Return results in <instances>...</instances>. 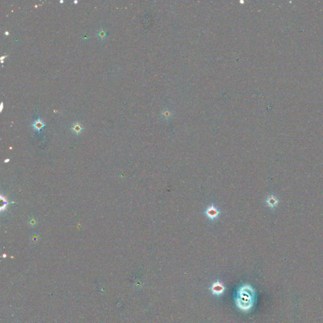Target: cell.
I'll return each mask as SVG.
<instances>
[{
  "label": "cell",
  "mask_w": 323,
  "mask_h": 323,
  "mask_svg": "<svg viewBox=\"0 0 323 323\" xmlns=\"http://www.w3.org/2000/svg\"><path fill=\"white\" fill-rule=\"evenodd\" d=\"M256 298L254 289L249 284H242L237 291L236 306L243 312L248 313L254 306Z\"/></svg>",
  "instance_id": "1"
},
{
  "label": "cell",
  "mask_w": 323,
  "mask_h": 323,
  "mask_svg": "<svg viewBox=\"0 0 323 323\" xmlns=\"http://www.w3.org/2000/svg\"><path fill=\"white\" fill-rule=\"evenodd\" d=\"M211 293L216 296L222 295L225 291V286L223 283L217 280V282L213 283L210 288Z\"/></svg>",
  "instance_id": "2"
},
{
  "label": "cell",
  "mask_w": 323,
  "mask_h": 323,
  "mask_svg": "<svg viewBox=\"0 0 323 323\" xmlns=\"http://www.w3.org/2000/svg\"><path fill=\"white\" fill-rule=\"evenodd\" d=\"M205 214L211 220H214L215 219H217L218 215H220V211L218 210V209L215 206L211 205L206 209Z\"/></svg>",
  "instance_id": "3"
},
{
  "label": "cell",
  "mask_w": 323,
  "mask_h": 323,
  "mask_svg": "<svg viewBox=\"0 0 323 323\" xmlns=\"http://www.w3.org/2000/svg\"><path fill=\"white\" fill-rule=\"evenodd\" d=\"M71 130L72 131L73 133H75V135H80V134L83 131V127L82 124L76 122V123H75L73 124L72 125V126L71 127Z\"/></svg>",
  "instance_id": "4"
},
{
  "label": "cell",
  "mask_w": 323,
  "mask_h": 323,
  "mask_svg": "<svg viewBox=\"0 0 323 323\" xmlns=\"http://www.w3.org/2000/svg\"><path fill=\"white\" fill-rule=\"evenodd\" d=\"M44 126H45L44 122L42 121L40 118H39L38 119L35 121L34 122V123L32 124L33 128L35 130L39 132L41 130V129L42 128V127H44Z\"/></svg>",
  "instance_id": "5"
},
{
  "label": "cell",
  "mask_w": 323,
  "mask_h": 323,
  "mask_svg": "<svg viewBox=\"0 0 323 323\" xmlns=\"http://www.w3.org/2000/svg\"><path fill=\"white\" fill-rule=\"evenodd\" d=\"M40 235L38 234L33 233L30 237V242L32 244H37V242L40 241Z\"/></svg>",
  "instance_id": "6"
},
{
  "label": "cell",
  "mask_w": 323,
  "mask_h": 323,
  "mask_svg": "<svg viewBox=\"0 0 323 323\" xmlns=\"http://www.w3.org/2000/svg\"><path fill=\"white\" fill-rule=\"evenodd\" d=\"M97 37H98L100 40H105L107 37V34H106V31L103 29L101 28L100 30H98L97 32Z\"/></svg>",
  "instance_id": "7"
},
{
  "label": "cell",
  "mask_w": 323,
  "mask_h": 323,
  "mask_svg": "<svg viewBox=\"0 0 323 323\" xmlns=\"http://www.w3.org/2000/svg\"><path fill=\"white\" fill-rule=\"evenodd\" d=\"M28 224L30 227H34L35 226H37V224H38V221L37 219H36L34 217H32L30 218L28 221Z\"/></svg>",
  "instance_id": "8"
},
{
  "label": "cell",
  "mask_w": 323,
  "mask_h": 323,
  "mask_svg": "<svg viewBox=\"0 0 323 323\" xmlns=\"http://www.w3.org/2000/svg\"><path fill=\"white\" fill-rule=\"evenodd\" d=\"M9 161H10V159H7V160H4V162H5V163H7V162H8Z\"/></svg>",
  "instance_id": "9"
},
{
  "label": "cell",
  "mask_w": 323,
  "mask_h": 323,
  "mask_svg": "<svg viewBox=\"0 0 323 323\" xmlns=\"http://www.w3.org/2000/svg\"><path fill=\"white\" fill-rule=\"evenodd\" d=\"M5 34H7V35H8V32H5Z\"/></svg>",
  "instance_id": "10"
},
{
  "label": "cell",
  "mask_w": 323,
  "mask_h": 323,
  "mask_svg": "<svg viewBox=\"0 0 323 323\" xmlns=\"http://www.w3.org/2000/svg\"><path fill=\"white\" fill-rule=\"evenodd\" d=\"M74 3H78V1H75Z\"/></svg>",
  "instance_id": "11"
}]
</instances>
